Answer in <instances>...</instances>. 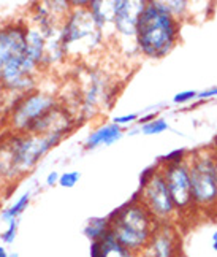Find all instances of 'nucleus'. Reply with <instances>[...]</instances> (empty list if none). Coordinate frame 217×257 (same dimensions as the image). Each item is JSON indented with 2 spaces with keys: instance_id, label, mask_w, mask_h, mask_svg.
Here are the masks:
<instances>
[{
  "instance_id": "obj_1",
  "label": "nucleus",
  "mask_w": 217,
  "mask_h": 257,
  "mask_svg": "<svg viewBox=\"0 0 217 257\" xmlns=\"http://www.w3.org/2000/svg\"><path fill=\"white\" fill-rule=\"evenodd\" d=\"M27 32L29 27L21 23L0 29V78L4 91L18 97L34 92L38 68L29 53Z\"/></svg>"
},
{
  "instance_id": "obj_2",
  "label": "nucleus",
  "mask_w": 217,
  "mask_h": 257,
  "mask_svg": "<svg viewBox=\"0 0 217 257\" xmlns=\"http://www.w3.org/2000/svg\"><path fill=\"white\" fill-rule=\"evenodd\" d=\"M179 21L170 15L165 2L149 0L138 18L136 48L149 59H162L170 54L179 42Z\"/></svg>"
},
{
  "instance_id": "obj_3",
  "label": "nucleus",
  "mask_w": 217,
  "mask_h": 257,
  "mask_svg": "<svg viewBox=\"0 0 217 257\" xmlns=\"http://www.w3.org/2000/svg\"><path fill=\"white\" fill-rule=\"evenodd\" d=\"M64 135H31L8 134L0 138V176L15 180L31 172L54 146L59 145Z\"/></svg>"
},
{
  "instance_id": "obj_4",
  "label": "nucleus",
  "mask_w": 217,
  "mask_h": 257,
  "mask_svg": "<svg viewBox=\"0 0 217 257\" xmlns=\"http://www.w3.org/2000/svg\"><path fill=\"white\" fill-rule=\"evenodd\" d=\"M110 232L135 255L141 254L149 244L155 227L159 225L146 206L140 202L138 192L130 202L116 208L110 216Z\"/></svg>"
},
{
  "instance_id": "obj_5",
  "label": "nucleus",
  "mask_w": 217,
  "mask_h": 257,
  "mask_svg": "<svg viewBox=\"0 0 217 257\" xmlns=\"http://www.w3.org/2000/svg\"><path fill=\"white\" fill-rule=\"evenodd\" d=\"M192 202L196 210H211L217 206V175L212 148L189 154Z\"/></svg>"
},
{
  "instance_id": "obj_6",
  "label": "nucleus",
  "mask_w": 217,
  "mask_h": 257,
  "mask_svg": "<svg viewBox=\"0 0 217 257\" xmlns=\"http://www.w3.org/2000/svg\"><path fill=\"white\" fill-rule=\"evenodd\" d=\"M103 32L89 8H72L62 26V48L67 54H87L102 45Z\"/></svg>"
},
{
  "instance_id": "obj_7",
  "label": "nucleus",
  "mask_w": 217,
  "mask_h": 257,
  "mask_svg": "<svg viewBox=\"0 0 217 257\" xmlns=\"http://www.w3.org/2000/svg\"><path fill=\"white\" fill-rule=\"evenodd\" d=\"M59 106L57 98L46 92H31L18 100L10 108L8 125L15 134H29L34 125Z\"/></svg>"
},
{
  "instance_id": "obj_8",
  "label": "nucleus",
  "mask_w": 217,
  "mask_h": 257,
  "mask_svg": "<svg viewBox=\"0 0 217 257\" xmlns=\"http://www.w3.org/2000/svg\"><path fill=\"white\" fill-rule=\"evenodd\" d=\"M138 195H140V202L146 206L147 211L151 213V216L157 222H173L177 214V210L160 173V169L138 189Z\"/></svg>"
},
{
  "instance_id": "obj_9",
  "label": "nucleus",
  "mask_w": 217,
  "mask_h": 257,
  "mask_svg": "<svg viewBox=\"0 0 217 257\" xmlns=\"http://www.w3.org/2000/svg\"><path fill=\"white\" fill-rule=\"evenodd\" d=\"M160 173L171 194L177 214H179V211L185 213L193 208L189 161H184L179 164H160Z\"/></svg>"
},
{
  "instance_id": "obj_10",
  "label": "nucleus",
  "mask_w": 217,
  "mask_h": 257,
  "mask_svg": "<svg viewBox=\"0 0 217 257\" xmlns=\"http://www.w3.org/2000/svg\"><path fill=\"white\" fill-rule=\"evenodd\" d=\"M181 241L173 222L159 224L141 257H179Z\"/></svg>"
},
{
  "instance_id": "obj_11",
  "label": "nucleus",
  "mask_w": 217,
  "mask_h": 257,
  "mask_svg": "<svg viewBox=\"0 0 217 257\" xmlns=\"http://www.w3.org/2000/svg\"><path fill=\"white\" fill-rule=\"evenodd\" d=\"M146 7L144 0H116L114 32L122 38H132L136 43L138 18Z\"/></svg>"
},
{
  "instance_id": "obj_12",
  "label": "nucleus",
  "mask_w": 217,
  "mask_h": 257,
  "mask_svg": "<svg viewBox=\"0 0 217 257\" xmlns=\"http://www.w3.org/2000/svg\"><path fill=\"white\" fill-rule=\"evenodd\" d=\"M122 134L124 132L121 125H117L114 122L103 124L87 135L84 142V148L86 150H95L98 146H110L116 142H119L122 138Z\"/></svg>"
},
{
  "instance_id": "obj_13",
  "label": "nucleus",
  "mask_w": 217,
  "mask_h": 257,
  "mask_svg": "<svg viewBox=\"0 0 217 257\" xmlns=\"http://www.w3.org/2000/svg\"><path fill=\"white\" fill-rule=\"evenodd\" d=\"M91 257H136L116 240V236L108 232L102 240L91 243Z\"/></svg>"
},
{
  "instance_id": "obj_14",
  "label": "nucleus",
  "mask_w": 217,
  "mask_h": 257,
  "mask_svg": "<svg viewBox=\"0 0 217 257\" xmlns=\"http://www.w3.org/2000/svg\"><path fill=\"white\" fill-rule=\"evenodd\" d=\"M89 12H91L94 21L97 26L100 27V31L106 32V27L110 26L114 31V12H116V0H94V2H89Z\"/></svg>"
},
{
  "instance_id": "obj_15",
  "label": "nucleus",
  "mask_w": 217,
  "mask_h": 257,
  "mask_svg": "<svg viewBox=\"0 0 217 257\" xmlns=\"http://www.w3.org/2000/svg\"><path fill=\"white\" fill-rule=\"evenodd\" d=\"M83 232L86 235V238L91 240V243L102 240L103 236L110 232V219H108V216L106 217H91V219L87 221Z\"/></svg>"
},
{
  "instance_id": "obj_16",
  "label": "nucleus",
  "mask_w": 217,
  "mask_h": 257,
  "mask_svg": "<svg viewBox=\"0 0 217 257\" xmlns=\"http://www.w3.org/2000/svg\"><path fill=\"white\" fill-rule=\"evenodd\" d=\"M31 191H27L24 192L19 199L13 203V205H10L8 208H5L2 213H0V221H4V222H10V221H15V219H19V216H21L26 208L29 206V203H31Z\"/></svg>"
},
{
  "instance_id": "obj_17",
  "label": "nucleus",
  "mask_w": 217,
  "mask_h": 257,
  "mask_svg": "<svg viewBox=\"0 0 217 257\" xmlns=\"http://www.w3.org/2000/svg\"><path fill=\"white\" fill-rule=\"evenodd\" d=\"M189 2H184V0H166L165 7L170 12V15L176 19V21H184L189 13Z\"/></svg>"
},
{
  "instance_id": "obj_18",
  "label": "nucleus",
  "mask_w": 217,
  "mask_h": 257,
  "mask_svg": "<svg viewBox=\"0 0 217 257\" xmlns=\"http://www.w3.org/2000/svg\"><path fill=\"white\" fill-rule=\"evenodd\" d=\"M168 128H170V125L165 119H162V117H155L154 121L140 125V132L144 135H159V134L166 132Z\"/></svg>"
},
{
  "instance_id": "obj_19",
  "label": "nucleus",
  "mask_w": 217,
  "mask_h": 257,
  "mask_svg": "<svg viewBox=\"0 0 217 257\" xmlns=\"http://www.w3.org/2000/svg\"><path fill=\"white\" fill-rule=\"evenodd\" d=\"M189 154L190 153L187 150H174L170 154L160 157L159 162L160 164H179V162H184V161L189 159Z\"/></svg>"
},
{
  "instance_id": "obj_20",
  "label": "nucleus",
  "mask_w": 217,
  "mask_h": 257,
  "mask_svg": "<svg viewBox=\"0 0 217 257\" xmlns=\"http://www.w3.org/2000/svg\"><path fill=\"white\" fill-rule=\"evenodd\" d=\"M80 178H81L80 172H67V173H62L61 178H59V184L62 187H67V189H72V187H75L76 183L80 181Z\"/></svg>"
},
{
  "instance_id": "obj_21",
  "label": "nucleus",
  "mask_w": 217,
  "mask_h": 257,
  "mask_svg": "<svg viewBox=\"0 0 217 257\" xmlns=\"http://www.w3.org/2000/svg\"><path fill=\"white\" fill-rule=\"evenodd\" d=\"M18 219L15 221H10L8 225H7V229L2 232V235H0V238H2V241L5 244H12L16 238V235H18Z\"/></svg>"
},
{
  "instance_id": "obj_22",
  "label": "nucleus",
  "mask_w": 217,
  "mask_h": 257,
  "mask_svg": "<svg viewBox=\"0 0 217 257\" xmlns=\"http://www.w3.org/2000/svg\"><path fill=\"white\" fill-rule=\"evenodd\" d=\"M196 95H198V92H196V91H182V92L176 94L173 97V103H176V105L187 103V102H190V100H195Z\"/></svg>"
},
{
  "instance_id": "obj_23",
  "label": "nucleus",
  "mask_w": 217,
  "mask_h": 257,
  "mask_svg": "<svg viewBox=\"0 0 217 257\" xmlns=\"http://www.w3.org/2000/svg\"><path fill=\"white\" fill-rule=\"evenodd\" d=\"M138 119H140V116H138L136 113H130V114H124V116H117V117H114L113 122L122 127V125H130V124H133V122L138 121Z\"/></svg>"
},
{
  "instance_id": "obj_24",
  "label": "nucleus",
  "mask_w": 217,
  "mask_h": 257,
  "mask_svg": "<svg viewBox=\"0 0 217 257\" xmlns=\"http://www.w3.org/2000/svg\"><path fill=\"white\" fill-rule=\"evenodd\" d=\"M212 97H217V87L204 89V91L198 92V95H196L198 100H208V98H212Z\"/></svg>"
},
{
  "instance_id": "obj_25",
  "label": "nucleus",
  "mask_w": 217,
  "mask_h": 257,
  "mask_svg": "<svg viewBox=\"0 0 217 257\" xmlns=\"http://www.w3.org/2000/svg\"><path fill=\"white\" fill-rule=\"evenodd\" d=\"M59 178H61V175H59L57 172H51L46 176V184L48 186H54L56 183H59Z\"/></svg>"
},
{
  "instance_id": "obj_26",
  "label": "nucleus",
  "mask_w": 217,
  "mask_h": 257,
  "mask_svg": "<svg viewBox=\"0 0 217 257\" xmlns=\"http://www.w3.org/2000/svg\"><path fill=\"white\" fill-rule=\"evenodd\" d=\"M155 113H149V114H146V116H143V117H140L138 119V124L140 125H143V124H147V122H151V121H154L155 119Z\"/></svg>"
},
{
  "instance_id": "obj_27",
  "label": "nucleus",
  "mask_w": 217,
  "mask_h": 257,
  "mask_svg": "<svg viewBox=\"0 0 217 257\" xmlns=\"http://www.w3.org/2000/svg\"><path fill=\"white\" fill-rule=\"evenodd\" d=\"M211 248H212V251L214 252H217V230L212 233V236H211Z\"/></svg>"
},
{
  "instance_id": "obj_28",
  "label": "nucleus",
  "mask_w": 217,
  "mask_h": 257,
  "mask_svg": "<svg viewBox=\"0 0 217 257\" xmlns=\"http://www.w3.org/2000/svg\"><path fill=\"white\" fill-rule=\"evenodd\" d=\"M0 257H10V254L5 249V246H0Z\"/></svg>"
},
{
  "instance_id": "obj_29",
  "label": "nucleus",
  "mask_w": 217,
  "mask_h": 257,
  "mask_svg": "<svg viewBox=\"0 0 217 257\" xmlns=\"http://www.w3.org/2000/svg\"><path fill=\"white\" fill-rule=\"evenodd\" d=\"M214 151V161H215V175H217V140H215V148H212Z\"/></svg>"
},
{
  "instance_id": "obj_30",
  "label": "nucleus",
  "mask_w": 217,
  "mask_h": 257,
  "mask_svg": "<svg viewBox=\"0 0 217 257\" xmlns=\"http://www.w3.org/2000/svg\"><path fill=\"white\" fill-rule=\"evenodd\" d=\"M4 91V84H2V78H0V92Z\"/></svg>"
},
{
  "instance_id": "obj_31",
  "label": "nucleus",
  "mask_w": 217,
  "mask_h": 257,
  "mask_svg": "<svg viewBox=\"0 0 217 257\" xmlns=\"http://www.w3.org/2000/svg\"><path fill=\"white\" fill-rule=\"evenodd\" d=\"M10 257H19V255H18V252H13V254H10Z\"/></svg>"
}]
</instances>
